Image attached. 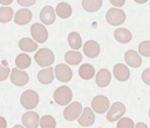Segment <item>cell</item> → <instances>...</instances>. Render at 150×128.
Listing matches in <instances>:
<instances>
[{
  "mask_svg": "<svg viewBox=\"0 0 150 128\" xmlns=\"http://www.w3.org/2000/svg\"><path fill=\"white\" fill-rule=\"evenodd\" d=\"M34 59L36 61V63L40 67H50L55 60L54 58V53L49 49V48H40L38 49V52L34 55Z\"/></svg>",
  "mask_w": 150,
  "mask_h": 128,
  "instance_id": "obj_1",
  "label": "cell"
},
{
  "mask_svg": "<svg viewBox=\"0 0 150 128\" xmlns=\"http://www.w3.org/2000/svg\"><path fill=\"white\" fill-rule=\"evenodd\" d=\"M71 99H73L71 89L67 86H61V87L56 88L54 92V101L60 106L69 105Z\"/></svg>",
  "mask_w": 150,
  "mask_h": 128,
  "instance_id": "obj_2",
  "label": "cell"
},
{
  "mask_svg": "<svg viewBox=\"0 0 150 128\" xmlns=\"http://www.w3.org/2000/svg\"><path fill=\"white\" fill-rule=\"evenodd\" d=\"M20 103L26 109H33L39 105V95L35 90H25L20 96Z\"/></svg>",
  "mask_w": 150,
  "mask_h": 128,
  "instance_id": "obj_3",
  "label": "cell"
},
{
  "mask_svg": "<svg viewBox=\"0 0 150 128\" xmlns=\"http://www.w3.org/2000/svg\"><path fill=\"white\" fill-rule=\"evenodd\" d=\"M105 20L112 26H120L125 21V13L121 8H109L105 13Z\"/></svg>",
  "mask_w": 150,
  "mask_h": 128,
  "instance_id": "obj_4",
  "label": "cell"
},
{
  "mask_svg": "<svg viewBox=\"0 0 150 128\" xmlns=\"http://www.w3.org/2000/svg\"><path fill=\"white\" fill-rule=\"evenodd\" d=\"M125 113V106L124 103L117 101V102H114L109 109H108V113H107V120L109 122H115V121H118Z\"/></svg>",
  "mask_w": 150,
  "mask_h": 128,
  "instance_id": "obj_5",
  "label": "cell"
},
{
  "mask_svg": "<svg viewBox=\"0 0 150 128\" xmlns=\"http://www.w3.org/2000/svg\"><path fill=\"white\" fill-rule=\"evenodd\" d=\"M30 34H32L33 40L36 43H43L48 39L47 28L42 23H38V22L36 23H33L32 27H30Z\"/></svg>",
  "mask_w": 150,
  "mask_h": 128,
  "instance_id": "obj_6",
  "label": "cell"
},
{
  "mask_svg": "<svg viewBox=\"0 0 150 128\" xmlns=\"http://www.w3.org/2000/svg\"><path fill=\"white\" fill-rule=\"evenodd\" d=\"M110 102L104 95H96L91 101V110L97 114H103L108 112Z\"/></svg>",
  "mask_w": 150,
  "mask_h": 128,
  "instance_id": "obj_7",
  "label": "cell"
},
{
  "mask_svg": "<svg viewBox=\"0 0 150 128\" xmlns=\"http://www.w3.org/2000/svg\"><path fill=\"white\" fill-rule=\"evenodd\" d=\"M82 105L80 102H70L63 110V116L67 121H74L75 119H79V116L82 113Z\"/></svg>",
  "mask_w": 150,
  "mask_h": 128,
  "instance_id": "obj_8",
  "label": "cell"
},
{
  "mask_svg": "<svg viewBox=\"0 0 150 128\" xmlns=\"http://www.w3.org/2000/svg\"><path fill=\"white\" fill-rule=\"evenodd\" d=\"M54 75L56 76V79L59 81H61V82H68L73 78V72H71V69H70V67L68 65H66V63H59L54 68Z\"/></svg>",
  "mask_w": 150,
  "mask_h": 128,
  "instance_id": "obj_9",
  "label": "cell"
},
{
  "mask_svg": "<svg viewBox=\"0 0 150 128\" xmlns=\"http://www.w3.org/2000/svg\"><path fill=\"white\" fill-rule=\"evenodd\" d=\"M11 81L13 85L18 86V87H21V86H25L28 83V80H29V76L28 74L25 72V70H20L18 68H13L11 69Z\"/></svg>",
  "mask_w": 150,
  "mask_h": 128,
  "instance_id": "obj_10",
  "label": "cell"
},
{
  "mask_svg": "<svg viewBox=\"0 0 150 128\" xmlns=\"http://www.w3.org/2000/svg\"><path fill=\"white\" fill-rule=\"evenodd\" d=\"M21 120H22V123H23L25 128H38L40 116L36 112L29 110V112H27L22 115Z\"/></svg>",
  "mask_w": 150,
  "mask_h": 128,
  "instance_id": "obj_11",
  "label": "cell"
},
{
  "mask_svg": "<svg viewBox=\"0 0 150 128\" xmlns=\"http://www.w3.org/2000/svg\"><path fill=\"white\" fill-rule=\"evenodd\" d=\"M77 121H79V123L82 127H89V126H91L95 122V115H94V112L91 110V108L90 107H84L82 109V113L79 116Z\"/></svg>",
  "mask_w": 150,
  "mask_h": 128,
  "instance_id": "obj_12",
  "label": "cell"
},
{
  "mask_svg": "<svg viewBox=\"0 0 150 128\" xmlns=\"http://www.w3.org/2000/svg\"><path fill=\"white\" fill-rule=\"evenodd\" d=\"M124 61H125V63L128 66H130L132 68H137V67H139L142 65V58H141V55L137 52H135L134 49H129V50L125 52V54H124Z\"/></svg>",
  "mask_w": 150,
  "mask_h": 128,
  "instance_id": "obj_13",
  "label": "cell"
},
{
  "mask_svg": "<svg viewBox=\"0 0 150 128\" xmlns=\"http://www.w3.org/2000/svg\"><path fill=\"white\" fill-rule=\"evenodd\" d=\"M55 11L52 6H45L40 12V20L42 25H52L55 21Z\"/></svg>",
  "mask_w": 150,
  "mask_h": 128,
  "instance_id": "obj_14",
  "label": "cell"
},
{
  "mask_svg": "<svg viewBox=\"0 0 150 128\" xmlns=\"http://www.w3.org/2000/svg\"><path fill=\"white\" fill-rule=\"evenodd\" d=\"M112 74L116 78V80H118V81H127L130 78V70H129L128 66H125L123 63H116L114 66Z\"/></svg>",
  "mask_w": 150,
  "mask_h": 128,
  "instance_id": "obj_15",
  "label": "cell"
},
{
  "mask_svg": "<svg viewBox=\"0 0 150 128\" xmlns=\"http://www.w3.org/2000/svg\"><path fill=\"white\" fill-rule=\"evenodd\" d=\"M82 47L84 55L88 58H96L100 54V45L95 40H88L87 42H84Z\"/></svg>",
  "mask_w": 150,
  "mask_h": 128,
  "instance_id": "obj_16",
  "label": "cell"
},
{
  "mask_svg": "<svg viewBox=\"0 0 150 128\" xmlns=\"http://www.w3.org/2000/svg\"><path fill=\"white\" fill-rule=\"evenodd\" d=\"M110 80H111V74L110 72L107 69V68H102L97 72L96 74V78H95V81H96V85L98 87H107L109 86L110 83Z\"/></svg>",
  "mask_w": 150,
  "mask_h": 128,
  "instance_id": "obj_17",
  "label": "cell"
},
{
  "mask_svg": "<svg viewBox=\"0 0 150 128\" xmlns=\"http://www.w3.org/2000/svg\"><path fill=\"white\" fill-rule=\"evenodd\" d=\"M32 20V12L28 8H21L14 14V22L18 25H26Z\"/></svg>",
  "mask_w": 150,
  "mask_h": 128,
  "instance_id": "obj_18",
  "label": "cell"
},
{
  "mask_svg": "<svg viewBox=\"0 0 150 128\" xmlns=\"http://www.w3.org/2000/svg\"><path fill=\"white\" fill-rule=\"evenodd\" d=\"M114 38L116 39L117 42L120 43H128L131 41L132 39V34L129 29L127 28H123V27H120L117 29H115L114 32Z\"/></svg>",
  "mask_w": 150,
  "mask_h": 128,
  "instance_id": "obj_19",
  "label": "cell"
},
{
  "mask_svg": "<svg viewBox=\"0 0 150 128\" xmlns=\"http://www.w3.org/2000/svg\"><path fill=\"white\" fill-rule=\"evenodd\" d=\"M38 80L42 85H49V83H52L53 80H54V69L52 67H46V68L41 69L38 73Z\"/></svg>",
  "mask_w": 150,
  "mask_h": 128,
  "instance_id": "obj_20",
  "label": "cell"
},
{
  "mask_svg": "<svg viewBox=\"0 0 150 128\" xmlns=\"http://www.w3.org/2000/svg\"><path fill=\"white\" fill-rule=\"evenodd\" d=\"M55 14L61 19H68L71 15V6L68 2H60L56 5V8L54 9Z\"/></svg>",
  "mask_w": 150,
  "mask_h": 128,
  "instance_id": "obj_21",
  "label": "cell"
},
{
  "mask_svg": "<svg viewBox=\"0 0 150 128\" xmlns=\"http://www.w3.org/2000/svg\"><path fill=\"white\" fill-rule=\"evenodd\" d=\"M79 75L83 80H90L95 75V68L90 63H83L79 69Z\"/></svg>",
  "mask_w": 150,
  "mask_h": 128,
  "instance_id": "obj_22",
  "label": "cell"
},
{
  "mask_svg": "<svg viewBox=\"0 0 150 128\" xmlns=\"http://www.w3.org/2000/svg\"><path fill=\"white\" fill-rule=\"evenodd\" d=\"M19 47L22 52H34L38 49V43L29 38H22L19 41Z\"/></svg>",
  "mask_w": 150,
  "mask_h": 128,
  "instance_id": "obj_23",
  "label": "cell"
},
{
  "mask_svg": "<svg viewBox=\"0 0 150 128\" xmlns=\"http://www.w3.org/2000/svg\"><path fill=\"white\" fill-rule=\"evenodd\" d=\"M30 63H32V59L26 53H20L15 58V65H16L18 69H26L30 66Z\"/></svg>",
  "mask_w": 150,
  "mask_h": 128,
  "instance_id": "obj_24",
  "label": "cell"
},
{
  "mask_svg": "<svg viewBox=\"0 0 150 128\" xmlns=\"http://www.w3.org/2000/svg\"><path fill=\"white\" fill-rule=\"evenodd\" d=\"M68 43L73 48V50H77L82 47V39L77 32H70L68 34Z\"/></svg>",
  "mask_w": 150,
  "mask_h": 128,
  "instance_id": "obj_25",
  "label": "cell"
},
{
  "mask_svg": "<svg viewBox=\"0 0 150 128\" xmlns=\"http://www.w3.org/2000/svg\"><path fill=\"white\" fill-rule=\"evenodd\" d=\"M64 60L68 65H79L82 61V54L77 50H69L64 54Z\"/></svg>",
  "mask_w": 150,
  "mask_h": 128,
  "instance_id": "obj_26",
  "label": "cell"
},
{
  "mask_svg": "<svg viewBox=\"0 0 150 128\" xmlns=\"http://www.w3.org/2000/svg\"><path fill=\"white\" fill-rule=\"evenodd\" d=\"M102 0H82V7L87 12H97L102 7Z\"/></svg>",
  "mask_w": 150,
  "mask_h": 128,
  "instance_id": "obj_27",
  "label": "cell"
},
{
  "mask_svg": "<svg viewBox=\"0 0 150 128\" xmlns=\"http://www.w3.org/2000/svg\"><path fill=\"white\" fill-rule=\"evenodd\" d=\"M13 19V9L8 6L0 7V22L6 23Z\"/></svg>",
  "mask_w": 150,
  "mask_h": 128,
  "instance_id": "obj_28",
  "label": "cell"
},
{
  "mask_svg": "<svg viewBox=\"0 0 150 128\" xmlns=\"http://www.w3.org/2000/svg\"><path fill=\"white\" fill-rule=\"evenodd\" d=\"M39 124H40L41 128H55L56 127V121L50 115H43L39 120Z\"/></svg>",
  "mask_w": 150,
  "mask_h": 128,
  "instance_id": "obj_29",
  "label": "cell"
},
{
  "mask_svg": "<svg viewBox=\"0 0 150 128\" xmlns=\"http://www.w3.org/2000/svg\"><path fill=\"white\" fill-rule=\"evenodd\" d=\"M138 54L142 56H150V41L144 40L138 45Z\"/></svg>",
  "mask_w": 150,
  "mask_h": 128,
  "instance_id": "obj_30",
  "label": "cell"
},
{
  "mask_svg": "<svg viewBox=\"0 0 150 128\" xmlns=\"http://www.w3.org/2000/svg\"><path fill=\"white\" fill-rule=\"evenodd\" d=\"M134 121L130 117H121L117 122L116 128H134Z\"/></svg>",
  "mask_w": 150,
  "mask_h": 128,
  "instance_id": "obj_31",
  "label": "cell"
},
{
  "mask_svg": "<svg viewBox=\"0 0 150 128\" xmlns=\"http://www.w3.org/2000/svg\"><path fill=\"white\" fill-rule=\"evenodd\" d=\"M11 74V68L8 66L4 67L0 65V81H4L8 78V75Z\"/></svg>",
  "mask_w": 150,
  "mask_h": 128,
  "instance_id": "obj_32",
  "label": "cell"
},
{
  "mask_svg": "<svg viewBox=\"0 0 150 128\" xmlns=\"http://www.w3.org/2000/svg\"><path fill=\"white\" fill-rule=\"evenodd\" d=\"M142 80L145 85H149L150 86V68H146L143 70L142 73Z\"/></svg>",
  "mask_w": 150,
  "mask_h": 128,
  "instance_id": "obj_33",
  "label": "cell"
},
{
  "mask_svg": "<svg viewBox=\"0 0 150 128\" xmlns=\"http://www.w3.org/2000/svg\"><path fill=\"white\" fill-rule=\"evenodd\" d=\"M16 1L22 7H29V6H33L36 0H16Z\"/></svg>",
  "mask_w": 150,
  "mask_h": 128,
  "instance_id": "obj_34",
  "label": "cell"
},
{
  "mask_svg": "<svg viewBox=\"0 0 150 128\" xmlns=\"http://www.w3.org/2000/svg\"><path fill=\"white\" fill-rule=\"evenodd\" d=\"M111 2V5H114L116 8H120L122 7L124 4H125V0H109Z\"/></svg>",
  "mask_w": 150,
  "mask_h": 128,
  "instance_id": "obj_35",
  "label": "cell"
},
{
  "mask_svg": "<svg viewBox=\"0 0 150 128\" xmlns=\"http://www.w3.org/2000/svg\"><path fill=\"white\" fill-rule=\"evenodd\" d=\"M7 127V121L5 117L0 116V128H6Z\"/></svg>",
  "mask_w": 150,
  "mask_h": 128,
  "instance_id": "obj_36",
  "label": "cell"
},
{
  "mask_svg": "<svg viewBox=\"0 0 150 128\" xmlns=\"http://www.w3.org/2000/svg\"><path fill=\"white\" fill-rule=\"evenodd\" d=\"M134 128H148V126L144 123V122H138L134 126Z\"/></svg>",
  "mask_w": 150,
  "mask_h": 128,
  "instance_id": "obj_37",
  "label": "cell"
},
{
  "mask_svg": "<svg viewBox=\"0 0 150 128\" xmlns=\"http://www.w3.org/2000/svg\"><path fill=\"white\" fill-rule=\"evenodd\" d=\"M12 1H13V0H0V4L6 6V5H11V4H12Z\"/></svg>",
  "mask_w": 150,
  "mask_h": 128,
  "instance_id": "obj_38",
  "label": "cell"
},
{
  "mask_svg": "<svg viewBox=\"0 0 150 128\" xmlns=\"http://www.w3.org/2000/svg\"><path fill=\"white\" fill-rule=\"evenodd\" d=\"M136 4H145L148 0H134Z\"/></svg>",
  "mask_w": 150,
  "mask_h": 128,
  "instance_id": "obj_39",
  "label": "cell"
},
{
  "mask_svg": "<svg viewBox=\"0 0 150 128\" xmlns=\"http://www.w3.org/2000/svg\"><path fill=\"white\" fill-rule=\"evenodd\" d=\"M13 128H25V127L21 124H15V126H13Z\"/></svg>",
  "mask_w": 150,
  "mask_h": 128,
  "instance_id": "obj_40",
  "label": "cell"
},
{
  "mask_svg": "<svg viewBox=\"0 0 150 128\" xmlns=\"http://www.w3.org/2000/svg\"><path fill=\"white\" fill-rule=\"evenodd\" d=\"M148 114H149V117H150V109H149V113Z\"/></svg>",
  "mask_w": 150,
  "mask_h": 128,
  "instance_id": "obj_41",
  "label": "cell"
}]
</instances>
